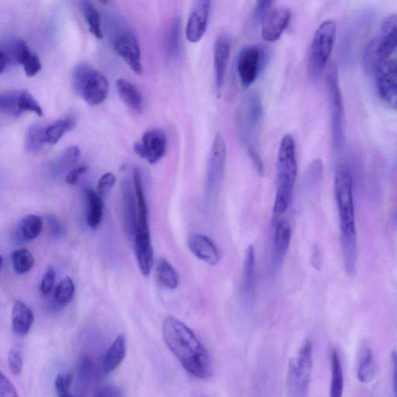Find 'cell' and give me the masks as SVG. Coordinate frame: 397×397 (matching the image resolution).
Instances as JSON below:
<instances>
[{
    "mask_svg": "<svg viewBox=\"0 0 397 397\" xmlns=\"http://www.w3.org/2000/svg\"><path fill=\"white\" fill-rule=\"evenodd\" d=\"M157 277L159 282L170 290L179 286V275L174 267L165 258L159 260L157 266Z\"/></svg>",
    "mask_w": 397,
    "mask_h": 397,
    "instance_id": "obj_31",
    "label": "cell"
},
{
    "mask_svg": "<svg viewBox=\"0 0 397 397\" xmlns=\"http://www.w3.org/2000/svg\"><path fill=\"white\" fill-rule=\"evenodd\" d=\"M297 176L296 144L291 134L282 137L276 162V194L274 213L280 215L290 205Z\"/></svg>",
    "mask_w": 397,
    "mask_h": 397,
    "instance_id": "obj_3",
    "label": "cell"
},
{
    "mask_svg": "<svg viewBox=\"0 0 397 397\" xmlns=\"http://www.w3.org/2000/svg\"><path fill=\"white\" fill-rule=\"evenodd\" d=\"M167 137L161 129L146 132L141 143L134 147L135 153L150 164H155L165 157L167 151Z\"/></svg>",
    "mask_w": 397,
    "mask_h": 397,
    "instance_id": "obj_12",
    "label": "cell"
},
{
    "mask_svg": "<svg viewBox=\"0 0 397 397\" xmlns=\"http://www.w3.org/2000/svg\"><path fill=\"white\" fill-rule=\"evenodd\" d=\"M227 160L226 140L221 133L216 134L211 144L206 176V197L213 203L218 198L222 186Z\"/></svg>",
    "mask_w": 397,
    "mask_h": 397,
    "instance_id": "obj_8",
    "label": "cell"
},
{
    "mask_svg": "<svg viewBox=\"0 0 397 397\" xmlns=\"http://www.w3.org/2000/svg\"><path fill=\"white\" fill-rule=\"evenodd\" d=\"M80 149L78 146L68 147L56 160L54 169L56 172H62L74 166L80 158Z\"/></svg>",
    "mask_w": 397,
    "mask_h": 397,
    "instance_id": "obj_37",
    "label": "cell"
},
{
    "mask_svg": "<svg viewBox=\"0 0 397 397\" xmlns=\"http://www.w3.org/2000/svg\"><path fill=\"white\" fill-rule=\"evenodd\" d=\"M43 221L37 215L28 214L21 221L19 235L25 240L37 238L42 232Z\"/></svg>",
    "mask_w": 397,
    "mask_h": 397,
    "instance_id": "obj_30",
    "label": "cell"
},
{
    "mask_svg": "<svg viewBox=\"0 0 397 397\" xmlns=\"http://www.w3.org/2000/svg\"><path fill=\"white\" fill-rule=\"evenodd\" d=\"M391 365L393 372V386L394 397H397V351H393L391 353Z\"/></svg>",
    "mask_w": 397,
    "mask_h": 397,
    "instance_id": "obj_51",
    "label": "cell"
},
{
    "mask_svg": "<svg viewBox=\"0 0 397 397\" xmlns=\"http://www.w3.org/2000/svg\"><path fill=\"white\" fill-rule=\"evenodd\" d=\"M330 397H342L344 393V373L339 353L333 349L331 351Z\"/></svg>",
    "mask_w": 397,
    "mask_h": 397,
    "instance_id": "obj_26",
    "label": "cell"
},
{
    "mask_svg": "<svg viewBox=\"0 0 397 397\" xmlns=\"http://www.w3.org/2000/svg\"><path fill=\"white\" fill-rule=\"evenodd\" d=\"M116 184V177L111 172H107L99 180L97 184V194L102 197L107 196Z\"/></svg>",
    "mask_w": 397,
    "mask_h": 397,
    "instance_id": "obj_44",
    "label": "cell"
},
{
    "mask_svg": "<svg viewBox=\"0 0 397 397\" xmlns=\"http://www.w3.org/2000/svg\"><path fill=\"white\" fill-rule=\"evenodd\" d=\"M114 48L134 73L137 75L142 73L141 48L134 34L132 33L120 34L114 41Z\"/></svg>",
    "mask_w": 397,
    "mask_h": 397,
    "instance_id": "obj_13",
    "label": "cell"
},
{
    "mask_svg": "<svg viewBox=\"0 0 397 397\" xmlns=\"http://www.w3.org/2000/svg\"><path fill=\"white\" fill-rule=\"evenodd\" d=\"M127 342L124 334H119L113 344L107 349L102 361L103 374L105 375L114 372L126 357Z\"/></svg>",
    "mask_w": 397,
    "mask_h": 397,
    "instance_id": "obj_22",
    "label": "cell"
},
{
    "mask_svg": "<svg viewBox=\"0 0 397 397\" xmlns=\"http://www.w3.org/2000/svg\"><path fill=\"white\" fill-rule=\"evenodd\" d=\"M20 90H8L0 95V110L2 113L14 117H21L18 109Z\"/></svg>",
    "mask_w": 397,
    "mask_h": 397,
    "instance_id": "obj_36",
    "label": "cell"
},
{
    "mask_svg": "<svg viewBox=\"0 0 397 397\" xmlns=\"http://www.w3.org/2000/svg\"><path fill=\"white\" fill-rule=\"evenodd\" d=\"M0 397H20L14 384L3 373L0 374Z\"/></svg>",
    "mask_w": 397,
    "mask_h": 397,
    "instance_id": "obj_46",
    "label": "cell"
},
{
    "mask_svg": "<svg viewBox=\"0 0 397 397\" xmlns=\"http://www.w3.org/2000/svg\"><path fill=\"white\" fill-rule=\"evenodd\" d=\"M334 195L339 211L341 245L345 270L349 275H355L357 270L358 244L353 180L349 170L342 164H339L335 170Z\"/></svg>",
    "mask_w": 397,
    "mask_h": 397,
    "instance_id": "obj_2",
    "label": "cell"
},
{
    "mask_svg": "<svg viewBox=\"0 0 397 397\" xmlns=\"http://www.w3.org/2000/svg\"><path fill=\"white\" fill-rule=\"evenodd\" d=\"M34 322L32 309L22 301H16L12 312V329L14 332L23 337L31 331Z\"/></svg>",
    "mask_w": 397,
    "mask_h": 397,
    "instance_id": "obj_24",
    "label": "cell"
},
{
    "mask_svg": "<svg viewBox=\"0 0 397 397\" xmlns=\"http://www.w3.org/2000/svg\"><path fill=\"white\" fill-rule=\"evenodd\" d=\"M55 280V272L53 268H49V269L46 272L41 283V290L44 295H48V293L53 290Z\"/></svg>",
    "mask_w": 397,
    "mask_h": 397,
    "instance_id": "obj_48",
    "label": "cell"
},
{
    "mask_svg": "<svg viewBox=\"0 0 397 397\" xmlns=\"http://www.w3.org/2000/svg\"><path fill=\"white\" fill-rule=\"evenodd\" d=\"M396 48L397 14H393L383 21L377 39L366 50V67L375 73L381 64L389 59Z\"/></svg>",
    "mask_w": 397,
    "mask_h": 397,
    "instance_id": "obj_7",
    "label": "cell"
},
{
    "mask_svg": "<svg viewBox=\"0 0 397 397\" xmlns=\"http://www.w3.org/2000/svg\"><path fill=\"white\" fill-rule=\"evenodd\" d=\"M379 97L388 106L397 110V81L385 74H377Z\"/></svg>",
    "mask_w": 397,
    "mask_h": 397,
    "instance_id": "obj_27",
    "label": "cell"
},
{
    "mask_svg": "<svg viewBox=\"0 0 397 397\" xmlns=\"http://www.w3.org/2000/svg\"><path fill=\"white\" fill-rule=\"evenodd\" d=\"M134 251L142 273L148 276L154 265V251L150 229L137 231L134 238Z\"/></svg>",
    "mask_w": 397,
    "mask_h": 397,
    "instance_id": "obj_17",
    "label": "cell"
},
{
    "mask_svg": "<svg viewBox=\"0 0 397 397\" xmlns=\"http://www.w3.org/2000/svg\"><path fill=\"white\" fill-rule=\"evenodd\" d=\"M272 4V1H258L256 3L252 14V27L256 28L260 24L263 25L267 16L271 13Z\"/></svg>",
    "mask_w": 397,
    "mask_h": 397,
    "instance_id": "obj_41",
    "label": "cell"
},
{
    "mask_svg": "<svg viewBox=\"0 0 397 397\" xmlns=\"http://www.w3.org/2000/svg\"><path fill=\"white\" fill-rule=\"evenodd\" d=\"M323 174V164L321 160H314L310 164L307 171V180L310 184L320 181Z\"/></svg>",
    "mask_w": 397,
    "mask_h": 397,
    "instance_id": "obj_45",
    "label": "cell"
},
{
    "mask_svg": "<svg viewBox=\"0 0 397 397\" xmlns=\"http://www.w3.org/2000/svg\"><path fill=\"white\" fill-rule=\"evenodd\" d=\"M18 108L21 115H22L23 112L28 111L33 112V113L39 117L43 116V110L39 103L36 99H34L32 95L26 90H20Z\"/></svg>",
    "mask_w": 397,
    "mask_h": 397,
    "instance_id": "obj_39",
    "label": "cell"
},
{
    "mask_svg": "<svg viewBox=\"0 0 397 397\" xmlns=\"http://www.w3.org/2000/svg\"><path fill=\"white\" fill-rule=\"evenodd\" d=\"M88 167L85 166H80L74 168L68 172L65 177V182L68 185L74 186L79 183L80 176L88 171Z\"/></svg>",
    "mask_w": 397,
    "mask_h": 397,
    "instance_id": "obj_49",
    "label": "cell"
},
{
    "mask_svg": "<svg viewBox=\"0 0 397 397\" xmlns=\"http://www.w3.org/2000/svg\"><path fill=\"white\" fill-rule=\"evenodd\" d=\"M162 334L167 347L189 374L198 379L212 376L210 353L188 326L169 316L164 320Z\"/></svg>",
    "mask_w": 397,
    "mask_h": 397,
    "instance_id": "obj_1",
    "label": "cell"
},
{
    "mask_svg": "<svg viewBox=\"0 0 397 397\" xmlns=\"http://www.w3.org/2000/svg\"><path fill=\"white\" fill-rule=\"evenodd\" d=\"M377 366L374 353L367 343L361 345L357 361V378L361 383L373 382L376 376Z\"/></svg>",
    "mask_w": 397,
    "mask_h": 397,
    "instance_id": "obj_19",
    "label": "cell"
},
{
    "mask_svg": "<svg viewBox=\"0 0 397 397\" xmlns=\"http://www.w3.org/2000/svg\"><path fill=\"white\" fill-rule=\"evenodd\" d=\"M255 253L253 245L246 251L243 274V295L246 303L251 304L255 292Z\"/></svg>",
    "mask_w": 397,
    "mask_h": 397,
    "instance_id": "obj_21",
    "label": "cell"
},
{
    "mask_svg": "<svg viewBox=\"0 0 397 397\" xmlns=\"http://www.w3.org/2000/svg\"><path fill=\"white\" fill-rule=\"evenodd\" d=\"M396 224H397V213H396Z\"/></svg>",
    "mask_w": 397,
    "mask_h": 397,
    "instance_id": "obj_52",
    "label": "cell"
},
{
    "mask_svg": "<svg viewBox=\"0 0 397 397\" xmlns=\"http://www.w3.org/2000/svg\"><path fill=\"white\" fill-rule=\"evenodd\" d=\"M116 85L119 96L126 105L137 112H141L143 107V97L136 86L124 79L117 80Z\"/></svg>",
    "mask_w": 397,
    "mask_h": 397,
    "instance_id": "obj_25",
    "label": "cell"
},
{
    "mask_svg": "<svg viewBox=\"0 0 397 397\" xmlns=\"http://www.w3.org/2000/svg\"><path fill=\"white\" fill-rule=\"evenodd\" d=\"M188 246L198 260L210 265H216L220 261L218 249L213 241L203 235L195 234L189 238Z\"/></svg>",
    "mask_w": 397,
    "mask_h": 397,
    "instance_id": "obj_18",
    "label": "cell"
},
{
    "mask_svg": "<svg viewBox=\"0 0 397 397\" xmlns=\"http://www.w3.org/2000/svg\"><path fill=\"white\" fill-rule=\"evenodd\" d=\"M327 86L331 109L332 142L334 150L339 152L342 149L345 141V122L342 95L338 71L335 67L327 74Z\"/></svg>",
    "mask_w": 397,
    "mask_h": 397,
    "instance_id": "obj_10",
    "label": "cell"
},
{
    "mask_svg": "<svg viewBox=\"0 0 397 397\" xmlns=\"http://www.w3.org/2000/svg\"><path fill=\"white\" fill-rule=\"evenodd\" d=\"M21 65L23 66L25 74L31 78L36 76L42 67L39 57L31 51L24 56Z\"/></svg>",
    "mask_w": 397,
    "mask_h": 397,
    "instance_id": "obj_43",
    "label": "cell"
},
{
    "mask_svg": "<svg viewBox=\"0 0 397 397\" xmlns=\"http://www.w3.org/2000/svg\"><path fill=\"white\" fill-rule=\"evenodd\" d=\"M83 14L89 26L90 31L98 39L102 38L101 16L96 6L91 2L85 1L82 4Z\"/></svg>",
    "mask_w": 397,
    "mask_h": 397,
    "instance_id": "obj_35",
    "label": "cell"
},
{
    "mask_svg": "<svg viewBox=\"0 0 397 397\" xmlns=\"http://www.w3.org/2000/svg\"><path fill=\"white\" fill-rule=\"evenodd\" d=\"M73 376L70 373H60L55 381L58 397H74L71 393Z\"/></svg>",
    "mask_w": 397,
    "mask_h": 397,
    "instance_id": "obj_40",
    "label": "cell"
},
{
    "mask_svg": "<svg viewBox=\"0 0 397 397\" xmlns=\"http://www.w3.org/2000/svg\"><path fill=\"white\" fill-rule=\"evenodd\" d=\"M86 201H88V226L97 228L102 218L103 202L102 198L92 189L86 191Z\"/></svg>",
    "mask_w": 397,
    "mask_h": 397,
    "instance_id": "obj_28",
    "label": "cell"
},
{
    "mask_svg": "<svg viewBox=\"0 0 397 397\" xmlns=\"http://www.w3.org/2000/svg\"><path fill=\"white\" fill-rule=\"evenodd\" d=\"M264 117V107L260 92L249 95L243 107L240 124V138L246 146L248 154L258 152L256 142Z\"/></svg>",
    "mask_w": 397,
    "mask_h": 397,
    "instance_id": "obj_9",
    "label": "cell"
},
{
    "mask_svg": "<svg viewBox=\"0 0 397 397\" xmlns=\"http://www.w3.org/2000/svg\"><path fill=\"white\" fill-rule=\"evenodd\" d=\"M335 38L336 23L334 21H324L315 31L308 62V73L314 82L321 80L332 55Z\"/></svg>",
    "mask_w": 397,
    "mask_h": 397,
    "instance_id": "obj_6",
    "label": "cell"
},
{
    "mask_svg": "<svg viewBox=\"0 0 397 397\" xmlns=\"http://www.w3.org/2000/svg\"><path fill=\"white\" fill-rule=\"evenodd\" d=\"M124 214L125 230L131 238H134L137 226V203L135 191L126 183L123 189Z\"/></svg>",
    "mask_w": 397,
    "mask_h": 397,
    "instance_id": "obj_23",
    "label": "cell"
},
{
    "mask_svg": "<svg viewBox=\"0 0 397 397\" xmlns=\"http://www.w3.org/2000/svg\"><path fill=\"white\" fill-rule=\"evenodd\" d=\"M75 125L76 120L73 117L57 120L56 122L46 127L47 143L51 145L56 144L67 132L72 131Z\"/></svg>",
    "mask_w": 397,
    "mask_h": 397,
    "instance_id": "obj_29",
    "label": "cell"
},
{
    "mask_svg": "<svg viewBox=\"0 0 397 397\" xmlns=\"http://www.w3.org/2000/svg\"><path fill=\"white\" fill-rule=\"evenodd\" d=\"M14 270L16 274L29 272L36 263L33 254L27 248L17 249L12 255Z\"/></svg>",
    "mask_w": 397,
    "mask_h": 397,
    "instance_id": "obj_34",
    "label": "cell"
},
{
    "mask_svg": "<svg viewBox=\"0 0 397 397\" xmlns=\"http://www.w3.org/2000/svg\"><path fill=\"white\" fill-rule=\"evenodd\" d=\"M292 231L290 223L285 220L276 223L273 238V261L277 267L286 256L291 240Z\"/></svg>",
    "mask_w": 397,
    "mask_h": 397,
    "instance_id": "obj_20",
    "label": "cell"
},
{
    "mask_svg": "<svg viewBox=\"0 0 397 397\" xmlns=\"http://www.w3.org/2000/svg\"><path fill=\"white\" fill-rule=\"evenodd\" d=\"M313 344L307 339L291 359L287 375V397H307L313 371Z\"/></svg>",
    "mask_w": 397,
    "mask_h": 397,
    "instance_id": "obj_4",
    "label": "cell"
},
{
    "mask_svg": "<svg viewBox=\"0 0 397 397\" xmlns=\"http://www.w3.org/2000/svg\"><path fill=\"white\" fill-rule=\"evenodd\" d=\"M98 397H123V395L119 387L110 385L101 390Z\"/></svg>",
    "mask_w": 397,
    "mask_h": 397,
    "instance_id": "obj_50",
    "label": "cell"
},
{
    "mask_svg": "<svg viewBox=\"0 0 397 397\" xmlns=\"http://www.w3.org/2000/svg\"><path fill=\"white\" fill-rule=\"evenodd\" d=\"M73 86L75 92L92 106L101 105L107 97L109 92L106 76L85 63L75 68Z\"/></svg>",
    "mask_w": 397,
    "mask_h": 397,
    "instance_id": "obj_5",
    "label": "cell"
},
{
    "mask_svg": "<svg viewBox=\"0 0 397 397\" xmlns=\"http://www.w3.org/2000/svg\"><path fill=\"white\" fill-rule=\"evenodd\" d=\"M231 41L226 36L216 39L213 48V68L216 88L220 91L226 81L231 54Z\"/></svg>",
    "mask_w": 397,
    "mask_h": 397,
    "instance_id": "obj_16",
    "label": "cell"
},
{
    "mask_svg": "<svg viewBox=\"0 0 397 397\" xmlns=\"http://www.w3.org/2000/svg\"><path fill=\"white\" fill-rule=\"evenodd\" d=\"M75 293V285L70 277H65L60 282L55 289V298L57 303L61 306H65L70 303Z\"/></svg>",
    "mask_w": 397,
    "mask_h": 397,
    "instance_id": "obj_38",
    "label": "cell"
},
{
    "mask_svg": "<svg viewBox=\"0 0 397 397\" xmlns=\"http://www.w3.org/2000/svg\"><path fill=\"white\" fill-rule=\"evenodd\" d=\"M92 374V361L88 356H83L79 366V379L81 384L88 383Z\"/></svg>",
    "mask_w": 397,
    "mask_h": 397,
    "instance_id": "obj_47",
    "label": "cell"
},
{
    "mask_svg": "<svg viewBox=\"0 0 397 397\" xmlns=\"http://www.w3.org/2000/svg\"><path fill=\"white\" fill-rule=\"evenodd\" d=\"M291 12L287 8H279L271 12L262 25V36L267 42L278 41L288 27Z\"/></svg>",
    "mask_w": 397,
    "mask_h": 397,
    "instance_id": "obj_15",
    "label": "cell"
},
{
    "mask_svg": "<svg viewBox=\"0 0 397 397\" xmlns=\"http://www.w3.org/2000/svg\"><path fill=\"white\" fill-rule=\"evenodd\" d=\"M46 127L40 125L30 126L26 134V147L31 152L37 153L47 143L46 137Z\"/></svg>",
    "mask_w": 397,
    "mask_h": 397,
    "instance_id": "obj_33",
    "label": "cell"
},
{
    "mask_svg": "<svg viewBox=\"0 0 397 397\" xmlns=\"http://www.w3.org/2000/svg\"><path fill=\"white\" fill-rule=\"evenodd\" d=\"M211 9V2L201 0L196 4L186 25V36L189 42L201 41L205 36Z\"/></svg>",
    "mask_w": 397,
    "mask_h": 397,
    "instance_id": "obj_14",
    "label": "cell"
},
{
    "mask_svg": "<svg viewBox=\"0 0 397 397\" xmlns=\"http://www.w3.org/2000/svg\"><path fill=\"white\" fill-rule=\"evenodd\" d=\"M167 53L171 58H177L182 51L181 44V18L179 16L172 20L167 37Z\"/></svg>",
    "mask_w": 397,
    "mask_h": 397,
    "instance_id": "obj_32",
    "label": "cell"
},
{
    "mask_svg": "<svg viewBox=\"0 0 397 397\" xmlns=\"http://www.w3.org/2000/svg\"><path fill=\"white\" fill-rule=\"evenodd\" d=\"M8 365L14 376L21 374L23 367V352L21 348L14 347L8 354Z\"/></svg>",
    "mask_w": 397,
    "mask_h": 397,
    "instance_id": "obj_42",
    "label": "cell"
},
{
    "mask_svg": "<svg viewBox=\"0 0 397 397\" xmlns=\"http://www.w3.org/2000/svg\"><path fill=\"white\" fill-rule=\"evenodd\" d=\"M267 56L264 48L258 46H248L240 51L237 71L244 88H249L257 80L267 62Z\"/></svg>",
    "mask_w": 397,
    "mask_h": 397,
    "instance_id": "obj_11",
    "label": "cell"
}]
</instances>
